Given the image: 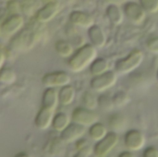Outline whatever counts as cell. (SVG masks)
<instances>
[{
  "mask_svg": "<svg viewBox=\"0 0 158 157\" xmlns=\"http://www.w3.org/2000/svg\"><path fill=\"white\" fill-rule=\"evenodd\" d=\"M118 81V75L116 71L107 70L100 75L93 76L90 81V87L96 93H103L111 89Z\"/></svg>",
  "mask_w": 158,
  "mask_h": 157,
  "instance_id": "3",
  "label": "cell"
},
{
  "mask_svg": "<svg viewBox=\"0 0 158 157\" xmlns=\"http://www.w3.org/2000/svg\"><path fill=\"white\" fill-rule=\"evenodd\" d=\"M89 136L90 138L94 141V142H98L100 140H102L107 133V128L106 125H104L101 122H95L94 124H93L92 126L89 127V130H88Z\"/></svg>",
  "mask_w": 158,
  "mask_h": 157,
  "instance_id": "22",
  "label": "cell"
},
{
  "mask_svg": "<svg viewBox=\"0 0 158 157\" xmlns=\"http://www.w3.org/2000/svg\"><path fill=\"white\" fill-rule=\"evenodd\" d=\"M70 118L72 122L78 123L84 127H90L98 121V116L95 111L84 106L76 107L72 111Z\"/></svg>",
  "mask_w": 158,
  "mask_h": 157,
  "instance_id": "8",
  "label": "cell"
},
{
  "mask_svg": "<svg viewBox=\"0 0 158 157\" xmlns=\"http://www.w3.org/2000/svg\"><path fill=\"white\" fill-rule=\"evenodd\" d=\"M139 3L146 13L156 14L158 12V0H139Z\"/></svg>",
  "mask_w": 158,
  "mask_h": 157,
  "instance_id": "28",
  "label": "cell"
},
{
  "mask_svg": "<svg viewBox=\"0 0 158 157\" xmlns=\"http://www.w3.org/2000/svg\"><path fill=\"white\" fill-rule=\"evenodd\" d=\"M16 156H28V155H26V154H19Z\"/></svg>",
  "mask_w": 158,
  "mask_h": 157,
  "instance_id": "38",
  "label": "cell"
},
{
  "mask_svg": "<svg viewBox=\"0 0 158 157\" xmlns=\"http://www.w3.org/2000/svg\"><path fill=\"white\" fill-rule=\"evenodd\" d=\"M123 12L125 17L134 24H141L146 18V12L140 5L133 1L126 2L123 6Z\"/></svg>",
  "mask_w": 158,
  "mask_h": 157,
  "instance_id": "9",
  "label": "cell"
},
{
  "mask_svg": "<svg viewBox=\"0 0 158 157\" xmlns=\"http://www.w3.org/2000/svg\"><path fill=\"white\" fill-rule=\"evenodd\" d=\"M40 1H41V3H42L43 5H44V4H47V3L52 2V1H54V0H40Z\"/></svg>",
  "mask_w": 158,
  "mask_h": 157,
  "instance_id": "37",
  "label": "cell"
},
{
  "mask_svg": "<svg viewBox=\"0 0 158 157\" xmlns=\"http://www.w3.org/2000/svg\"><path fill=\"white\" fill-rule=\"evenodd\" d=\"M2 1H6V2H7V1H9V0H2Z\"/></svg>",
  "mask_w": 158,
  "mask_h": 157,
  "instance_id": "41",
  "label": "cell"
},
{
  "mask_svg": "<svg viewBox=\"0 0 158 157\" xmlns=\"http://www.w3.org/2000/svg\"><path fill=\"white\" fill-rule=\"evenodd\" d=\"M17 80L15 70L8 67H3L0 69V82L4 84H12Z\"/></svg>",
  "mask_w": 158,
  "mask_h": 157,
  "instance_id": "25",
  "label": "cell"
},
{
  "mask_svg": "<svg viewBox=\"0 0 158 157\" xmlns=\"http://www.w3.org/2000/svg\"><path fill=\"white\" fill-rule=\"evenodd\" d=\"M69 19L72 25L82 28V29H87V30L90 27H92L94 24H95L94 18L91 14L81 11V10L71 11V13L69 16Z\"/></svg>",
  "mask_w": 158,
  "mask_h": 157,
  "instance_id": "13",
  "label": "cell"
},
{
  "mask_svg": "<svg viewBox=\"0 0 158 157\" xmlns=\"http://www.w3.org/2000/svg\"><path fill=\"white\" fill-rule=\"evenodd\" d=\"M143 61V53L140 49H133L125 57L115 64V71L119 74H129L138 68Z\"/></svg>",
  "mask_w": 158,
  "mask_h": 157,
  "instance_id": "2",
  "label": "cell"
},
{
  "mask_svg": "<svg viewBox=\"0 0 158 157\" xmlns=\"http://www.w3.org/2000/svg\"><path fill=\"white\" fill-rule=\"evenodd\" d=\"M98 106L104 111H111L114 109L115 105L112 96L109 94H101L98 97Z\"/></svg>",
  "mask_w": 158,
  "mask_h": 157,
  "instance_id": "27",
  "label": "cell"
},
{
  "mask_svg": "<svg viewBox=\"0 0 158 157\" xmlns=\"http://www.w3.org/2000/svg\"><path fill=\"white\" fill-rule=\"evenodd\" d=\"M55 110L42 106L34 118V126L39 130H46L52 125Z\"/></svg>",
  "mask_w": 158,
  "mask_h": 157,
  "instance_id": "14",
  "label": "cell"
},
{
  "mask_svg": "<svg viewBox=\"0 0 158 157\" xmlns=\"http://www.w3.org/2000/svg\"><path fill=\"white\" fill-rule=\"evenodd\" d=\"M71 78L69 73L62 70L52 71L44 74L42 78V84L45 88H60L69 84Z\"/></svg>",
  "mask_w": 158,
  "mask_h": 157,
  "instance_id": "7",
  "label": "cell"
},
{
  "mask_svg": "<svg viewBox=\"0 0 158 157\" xmlns=\"http://www.w3.org/2000/svg\"><path fill=\"white\" fill-rule=\"evenodd\" d=\"M56 53L62 58H69L74 53L73 45L65 40H58L55 43L54 45Z\"/></svg>",
  "mask_w": 158,
  "mask_h": 157,
  "instance_id": "21",
  "label": "cell"
},
{
  "mask_svg": "<svg viewBox=\"0 0 158 157\" xmlns=\"http://www.w3.org/2000/svg\"><path fill=\"white\" fill-rule=\"evenodd\" d=\"M146 143L145 136L139 130H130L126 132L124 137V144L131 152L142 150Z\"/></svg>",
  "mask_w": 158,
  "mask_h": 157,
  "instance_id": "11",
  "label": "cell"
},
{
  "mask_svg": "<svg viewBox=\"0 0 158 157\" xmlns=\"http://www.w3.org/2000/svg\"><path fill=\"white\" fill-rule=\"evenodd\" d=\"M119 157H134V155L131 153V150H128V151H124V152H121L119 154Z\"/></svg>",
  "mask_w": 158,
  "mask_h": 157,
  "instance_id": "34",
  "label": "cell"
},
{
  "mask_svg": "<svg viewBox=\"0 0 158 157\" xmlns=\"http://www.w3.org/2000/svg\"><path fill=\"white\" fill-rule=\"evenodd\" d=\"M143 157H158V149L156 147H147L143 154Z\"/></svg>",
  "mask_w": 158,
  "mask_h": 157,
  "instance_id": "32",
  "label": "cell"
},
{
  "mask_svg": "<svg viewBox=\"0 0 158 157\" xmlns=\"http://www.w3.org/2000/svg\"><path fill=\"white\" fill-rule=\"evenodd\" d=\"M110 4H123V3H126L127 0H107Z\"/></svg>",
  "mask_w": 158,
  "mask_h": 157,
  "instance_id": "36",
  "label": "cell"
},
{
  "mask_svg": "<svg viewBox=\"0 0 158 157\" xmlns=\"http://www.w3.org/2000/svg\"><path fill=\"white\" fill-rule=\"evenodd\" d=\"M146 47L151 53L158 55V36L150 38L146 43Z\"/></svg>",
  "mask_w": 158,
  "mask_h": 157,
  "instance_id": "29",
  "label": "cell"
},
{
  "mask_svg": "<svg viewBox=\"0 0 158 157\" xmlns=\"http://www.w3.org/2000/svg\"><path fill=\"white\" fill-rule=\"evenodd\" d=\"M71 122V118L64 112H58L54 115L53 120H52V129L56 132L63 131Z\"/></svg>",
  "mask_w": 158,
  "mask_h": 157,
  "instance_id": "20",
  "label": "cell"
},
{
  "mask_svg": "<svg viewBox=\"0 0 158 157\" xmlns=\"http://www.w3.org/2000/svg\"><path fill=\"white\" fill-rule=\"evenodd\" d=\"M107 70H109V64L106 58L96 57L90 65V73L92 76L100 75Z\"/></svg>",
  "mask_w": 158,
  "mask_h": 157,
  "instance_id": "23",
  "label": "cell"
},
{
  "mask_svg": "<svg viewBox=\"0 0 158 157\" xmlns=\"http://www.w3.org/2000/svg\"><path fill=\"white\" fill-rule=\"evenodd\" d=\"M60 10L59 3L56 1H52L47 4H44L41 8H39L34 15L36 21L40 23H47L51 21L58 14Z\"/></svg>",
  "mask_w": 158,
  "mask_h": 157,
  "instance_id": "10",
  "label": "cell"
},
{
  "mask_svg": "<svg viewBox=\"0 0 158 157\" xmlns=\"http://www.w3.org/2000/svg\"><path fill=\"white\" fill-rule=\"evenodd\" d=\"M88 36L91 43L97 49L103 48L106 43V35L104 30L96 24L88 29Z\"/></svg>",
  "mask_w": 158,
  "mask_h": 157,
  "instance_id": "15",
  "label": "cell"
},
{
  "mask_svg": "<svg viewBox=\"0 0 158 157\" xmlns=\"http://www.w3.org/2000/svg\"><path fill=\"white\" fill-rule=\"evenodd\" d=\"M94 155V148H92L89 144L84 146L83 148L77 151V154L75 155L76 157H89Z\"/></svg>",
  "mask_w": 158,
  "mask_h": 157,
  "instance_id": "31",
  "label": "cell"
},
{
  "mask_svg": "<svg viewBox=\"0 0 158 157\" xmlns=\"http://www.w3.org/2000/svg\"><path fill=\"white\" fill-rule=\"evenodd\" d=\"M81 104L86 108L95 110L98 107V98L93 93L86 91L81 95Z\"/></svg>",
  "mask_w": 158,
  "mask_h": 157,
  "instance_id": "24",
  "label": "cell"
},
{
  "mask_svg": "<svg viewBox=\"0 0 158 157\" xmlns=\"http://www.w3.org/2000/svg\"><path fill=\"white\" fill-rule=\"evenodd\" d=\"M7 3V10L10 14H15L19 13V10L21 9V5H19V1L17 0H9L6 2Z\"/></svg>",
  "mask_w": 158,
  "mask_h": 157,
  "instance_id": "30",
  "label": "cell"
},
{
  "mask_svg": "<svg viewBox=\"0 0 158 157\" xmlns=\"http://www.w3.org/2000/svg\"><path fill=\"white\" fill-rule=\"evenodd\" d=\"M96 49L97 48H95L92 43H86L80 46L69 58V68L74 73H79L90 67L92 62L97 57Z\"/></svg>",
  "mask_w": 158,
  "mask_h": 157,
  "instance_id": "1",
  "label": "cell"
},
{
  "mask_svg": "<svg viewBox=\"0 0 158 157\" xmlns=\"http://www.w3.org/2000/svg\"><path fill=\"white\" fill-rule=\"evenodd\" d=\"M58 104V92L56 88H45L42 96V106L56 110Z\"/></svg>",
  "mask_w": 158,
  "mask_h": 157,
  "instance_id": "17",
  "label": "cell"
},
{
  "mask_svg": "<svg viewBox=\"0 0 158 157\" xmlns=\"http://www.w3.org/2000/svg\"><path fill=\"white\" fill-rule=\"evenodd\" d=\"M86 133V127L75 122H70L69 125L60 132V140L65 143H75L82 138Z\"/></svg>",
  "mask_w": 158,
  "mask_h": 157,
  "instance_id": "12",
  "label": "cell"
},
{
  "mask_svg": "<svg viewBox=\"0 0 158 157\" xmlns=\"http://www.w3.org/2000/svg\"><path fill=\"white\" fill-rule=\"evenodd\" d=\"M5 59H6V56L4 54V52L2 50H0V69L4 67Z\"/></svg>",
  "mask_w": 158,
  "mask_h": 157,
  "instance_id": "35",
  "label": "cell"
},
{
  "mask_svg": "<svg viewBox=\"0 0 158 157\" xmlns=\"http://www.w3.org/2000/svg\"><path fill=\"white\" fill-rule=\"evenodd\" d=\"M106 15L109 21L115 26L120 25L123 22L125 17L123 9H121L118 4H109L106 9Z\"/></svg>",
  "mask_w": 158,
  "mask_h": 157,
  "instance_id": "16",
  "label": "cell"
},
{
  "mask_svg": "<svg viewBox=\"0 0 158 157\" xmlns=\"http://www.w3.org/2000/svg\"><path fill=\"white\" fill-rule=\"evenodd\" d=\"M24 18L19 13L10 14L0 24V32L5 37H13L24 27Z\"/></svg>",
  "mask_w": 158,
  "mask_h": 157,
  "instance_id": "4",
  "label": "cell"
},
{
  "mask_svg": "<svg viewBox=\"0 0 158 157\" xmlns=\"http://www.w3.org/2000/svg\"><path fill=\"white\" fill-rule=\"evenodd\" d=\"M35 42V33L31 31H23L21 32H18L12 37L9 43V47L14 51L30 50L34 45Z\"/></svg>",
  "mask_w": 158,
  "mask_h": 157,
  "instance_id": "6",
  "label": "cell"
},
{
  "mask_svg": "<svg viewBox=\"0 0 158 157\" xmlns=\"http://www.w3.org/2000/svg\"><path fill=\"white\" fill-rule=\"evenodd\" d=\"M108 126L112 131L117 133L123 131L127 126V118L121 113H115L108 118Z\"/></svg>",
  "mask_w": 158,
  "mask_h": 157,
  "instance_id": "19",
  "label": "cell"
},
{
  "mask_svg": "<svg viewBox=\"0 0 158 157\" xmlns=\"http://www.w3.org/2000/svg\"><path fill=\"white\" fill-rule=\"evenodd\" d=\"M113 102H114V105H115V107H122V106H125L127 104L130 103V95L124 92V91H118L113 96Z\"/></svg>",
  "mask_w": 158,
  "mask_h": 157,
  "instance_id": "26",
  "label": "cell"
},
{
  "mask_svg": "<svg viewBox=\"0 0 158 157\" xmlns=\"http://www.w3.org/2000/svg\"><path fill=\"white\" fill-rule=\"evenodd\" d=\"M156 80H157V81H158V69H157V72H156Z\"/></svg>",
  "mask_w": 158,
  "mask_h": 157,
  "instance_id": "39",
  "label": "cell"
},
{
  "mask_svg": "<svg viewBox=\"0 0 158 157\" xmlns=\"http://www.w3.org/2000/svg\"><path fill=\"white\" fill-rule=\"evenodd\" d=\"M75 143H76L75 147H76L77 151H78V150H80V149H81V148H83L84 146H86V145H88V144H89V143H88V142H87V140L83 139V137H82V138H81V139H79V140H78V141H76Z\"/></svg>",
  "mask_w": 158,
  "mask_h": 157,
  "instance_id": "33",
  "label": "cell"
},
{
  "mask_svg": "<svg viewBox=\"0 0 158 157\" xmlns=\"http://www.w3.org/2000/svg\"><path fill=\"white\" fill-rule=\"evenodd\" d=\"M0 50H2V44H1V43H0ZM2 51H3V50H2Z\"/></svg>",
  "mask_w": 158,
  "mask_h": 157,
  "instance_id": "40",
  "label": "cell"
},
{
  "mask_svg": "<svg viewBox=\"0 0 158 157\" xmlns=\"http://www.w3.org/2000/svg\"><path fill=\"white\" fill-rule=\"evenodd\" d=\"M76 97V91L73 86L69 84H67L65 86L60 87V90L58 91V103L61 105L67 106L71 105Z\"/></svg>",
  "mask_w": 158,
  "mask_h": 157,
  "instance_id": "18",
  "label": "cell"
},
{
  "mask_svg": "<svg viewBox=\"0 0 158 157\" xmlns=\"http://www.w3.org/2000/svg\"><path fill=\"white\" fill-rule=\"evenodd\" d=\"M118 135L115 131L108 132L102 140L96 142L94 146V155L97 157H106L118 145Z\"/></svg>",
  "mask_w": 158,
  "mask_h": 157,
  "instance_id": "5",
  "label": "cell"
}]
</instances>
